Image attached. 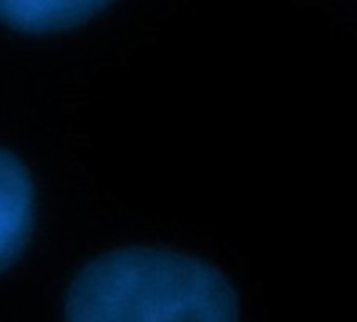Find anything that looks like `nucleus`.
Instances as JSON below:
<instances>
[{
  "label": "nucleus",
  "instance_id": "obj_1",
  "mask_svg": "<svg viewBox=\"0 0 357 322\" xmlns=\"http://www.w3.org/2000/svg\"><path fill=\"white\" fill-rule=\"evenodd\" d=\"M65 322H241V302L230 279L201 258L121 247L75 275Z\"/></svg>",
  "mask_w": 357,
  "mask_h": 322
},
{
  "label": "nucleus",
  "instance_id": "obj_2",
  "mask_svg": "<svg viewBox=\"0 0 357 322\" xmlns=\"http://www.w3.org/2000/svg\"><path fill=\"white\" fill-rule=\"evenodd\" d=\"M36 224V184L27 166L0 147V275L25 251Z\"/></svg>",
  "mask_w": 357,
  "mask_h": 322
},
{
  "label": "nucleus",
  "instance_id": "obj_3",
  "mask_svg": "<svg viewBox=\"0 0 357 322\" xmlns=\"http://www.w3.org/2000/svg\"><path fill=\"white\" fill-rule=\"evenodd\" d=\"M111 0H0V21L25 34H50L75 27Z\"/></svg>",
  "mask_w": 357,
  "mask_h": 322
}]
</instances>
